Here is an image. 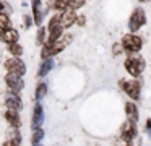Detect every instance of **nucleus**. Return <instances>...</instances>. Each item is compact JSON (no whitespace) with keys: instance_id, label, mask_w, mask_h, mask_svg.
<instances>
[{"instance_id":"obj_19","label":"nucleus","mask_w":151,"mask_h":146,"mask_svg":"<svg viewBox=\"0 0 151 146\" xmlns=\"http://www.w3.org/2000/svg\"><path fill=\"white\" fill-rule=\"evenodd\" d=\"M42 136H44V132L41 128H36L33 133V143H39L41 140H42Z\"/></svg>"},{"instance_id":"obj_17","label":"nucleus","mask_w":151,"mask_h":146,"mask_svg":"<svg viewBox=\"0 0 151 146\" xmlns=\"http://www.w3.org/2000/svg\"><path fill=\"white\" fill-rule=\"evenodd\" d=\"M133 135H135V128L132 127V123H130V127H125V130H124V140L125 141H132V138H133Z\"/></svg>"},{"instance_id":"obj_28","label":"nucleus","mask_w":151,"mask_h":146,"mask_svg":"<svg viewBox=\"0 0 151 146\" xmlns=\"http://www.w3.org/2000/svg\"><path fill=\"white\" fill-rule=\"evenodd\" d=\"M146 127H148V130H151V119L146 122Z\"/></svg>"},{"instance_id":"obj_8","label":"nucleus","mask_w":151,"mask_h":146,"mask_svg":"<svg viewBox=\"0 0 151 146\" xmlns=\"http://www.w3.org/2000/svg\"><path fill=\"white\" fill-rule=\"evenodd\" d=\"M122 88H124L133 99H137L138 94H140V84H138L137 81H125V83H122Z\"/></svg>"},{"instance_id":"obj_3","label":"nucleus","mask_w":151,"mask_h":146,"mask_svg":"<svg viewBox=\"0 0 151 146\" xmlns=\"http://www.w3.org/2000/svg\"><path fill=\"white\" fill-rule=\"evenodd\" d=\"M145 12L141 8H138V10H135L133 12V15L130 16V23H128V28L132 29V31H138V29L141 28V26L145 24Z\"/></svg>"},{"instance_id":"obj_27","label":"nucleus","mask_w":151,"mask_h":146,"mask_svg":"<svg viewBox=\"0 0 151 146\" xmlns=\"http://www.w3.org/2000/svg\"><path fill=\"white\" fill-rule=\"evenodd\" d=\"M78 23H80V24H83V23H85V18H83V16H80V18H78Z\"/></svg>"},{"instance_id":"obj_29","label":"nucleus","mask_w":151,"mask_h":146,"mask_svg":"<svg viewBox=\"0 0 151 146\" xmlns=\"http://www.w3.org/2000/svg\"><path fill=\"white\" fill-rule=\"evenodd\" d=\"M0 10H2V3H0Z\"/></svg>"},{"instance_id":"obj_23","label":"nucleus","mask_w":151,"mask_h":146,"mask_svg":"<svg viewBox=\"0 0 151 146\" xmlns=\"http://www.w3.org/2000/svg\"><path fill=\"white\" fill-rule=\"evenodd\" d=\"M83 3H85V0H72V2H70V6L75 10V8H80Z\"/></svg>"},{"instance_id":"obj_9","label":"nucleus","mask_w":151,"mask_h":146,"mask_svg":"<svg viewBox=\"0 0 151 146\" xmlns=\"http://www.w3.org/2000/svg\"><path fill=\"white\" fill-rule=\"evenodd\" d=\"M0 39L4 42H10V44H15L18 39V32L15 31V29H5V31H2V34H0Z\"/></svg>"},{"instance_id":"obj_18","label":"nucleus","mask_w":151,"mask_h":146,"mask_svg":"<svg viewBox=\"0 0 151 146\" xmlns=\"http://www.w3.org/2000/svg\"><path fill=\"white\" fill-rule=\"evenodd\" d=\"M46 91H47V86L46 84H39L37 86V89H36V99H42L44 97V94H46Z\"/></svg>"},{"instance_id":"obj_10","label":"nucleus","mask_w":151,"mask_h":146,"mask_svg":"<svg viewBox=\"0 0 151 146\" xmlns=\"http://www.w3.org/2000/svg\"><path fill=\"white\" fill-rule=\"evenodd\" d=\"M42 120H44V114H42V107L37 104L34 107V115H33V127L34 128H41L42 125Z\"/></svg>"},{"instance_id":"obj_26","label":"nucleus","mask_w":151,"mask_h":146,"mask_svg":"<svg viewBox=\"0 0 151 146\" xmlns=\"http://www.w3.org/2000/svg\"><path fill=\"white\" fill-rule=\"evenodd\" d=\"M5 146H18V143L17 141H12V140H10V141L5 143Z\"/></svg>"},{"instance_id":"obj_30","label":"nucleus","mask_w":151,"mask_h":146,"mask_svg":"<svg viewBox=\"0 0 151 146\" xmlns=\"http://www.w3.org/2000/svg\"><path fill=\"white\" fill-rule=\"evenodd\" d=\"M141 2H146V0H141Z\"/></svg>"},{"instance_id":"obj_24","label":"nucleus","mask_w":151,"mask_h":146,"mask_svg":"<svg viewBox=\"0 0 151 146\" xmlns=\"http://www.w3.org/2000/svg\"><path fill=\"white\" fill-rule=\"evenodd\" d=\"M37 41H44V29L41 28L39 32H37Z\"/></svg>"},{"instance_id":"obj_7","label":"nucleus","mask_w":151,"mask_h":146,"mask_svg":"<svg viewBox=\"0 0 151 146\" xmlns=\"http://www.w3.org/2000/svg\"><path fill=\"white\" fill-rule=\"evenodd\" d=\"M5 80H7V84L10 86L12 91H15V93L21 91V88H23V80H21V76L13 75V73H8Z\"/></svg>"},{"instance_id":"obj_1","label":"nucleus","mask_w":151,"mask_h":146,"mask_svg":"<svg viewBox=\"0 0 151 146\" xmlns=\"http://www.w3.org/2000/svg\"><path fill=\"white\" fill-rule=\"evenodd\" d=\"M125 67H127V70H128V73L130 75H133V76H138V75L143 71V68H145V60L143 58H135V57H130V58H127V62H125Z\"/></svg>"},{"instance_id":"obj_14","label":"nucleus","mask_w":151,"mask_h":146,"mask_svg":"<svg viewBox=\"0 0 151 146\" xmlns=\"http://www.w3.org/2000/svg\"><path fill=\"white\" fill-rule=\"evenodd\" d=\"M5 119H7L13 127H18V125H20V117H18V114L15 112V110H8V112L5 114Z\"/></svg>"},{"instance_id":"obj_25","label":"nucleus","mask_w":151,"mask_h":146,"mask_svg":"<svg viewBox=\"0 0 151 146\" xmlns=\"http://www.w3.org/2000/svg\"><path fill=\"white\" fill-rule=\"evenodd\" d=\"M24 26H26V28H29V26H31V18H28V16L24 18Z\"/></svg>"},{"instance_id":"obj_13","label":"nucleus","mask_w":151,"mask_h":146,"mask_svg":"<svg viewBox=\"0 0 151 146\" xmlns=\"http://www.w3.org/2000/svg\"><path fill=\"white\" fill-rule=\"evenodd\" d=\"M7 106L8 107H10V110H20L21 109V101L20 99H18V97L17 96H10V97H7Z\"/></svg>"},{"instance_id":"obj_11","label":"nucleus","mask_w":151,"mask_h":146,"mask_svg":"<svg viewBox=\"0 0 151 146\" xmlns=\"http://www.w3.org/2000/svg\"><path fill=\"white\" fill-rule=\"evenodd\" d=\"M76 19L75 13H73V10H70V12H65L62 15V18H60V26L62 28H68V26L73 24V21Z\"/></svg>"},{"instance_id":"obj_21","label":"nucleus","mask_w":151,"mask_h":146,"mask_svg":"<svg viewBox=\"0 0 151 146\" xmlns=\"http://www.w3.org/2000/svg\"><path fill=\"white\" fill-rule=\"evenodd\" d=\"M10 52L18 57V55L23 54V49H21V45H18V44H12V45H10Z\"/></svg>"},{"instance_id":"obj_20","label":"nucleus","mask_w":151,"mask_h":146,"mask_svg":"<svg viewBox=\"0 0 151 146\" xmlns=\"http://www.w3.org/2000/svg\"><path fill=\"white\" fill-rule=\"evenodd\" d=\"M10 26V18L7 15H0V28L2 29H7Z\"/></svg>"},{"instance_id":"obj_5","label":"nucleus","mask_w":151,"mask_h":146,"mask_svg":"<svg viewBox=\"0 0 151 146\" xmlns=\"http://www.w3.org/2000/svg\"><path fill=\"white\" fill-rule=\"evenodd\" d=\"M5 67H7V70L10 71V73L13 75H18V76H21V75H24V63L21 60H18V58H13V60H8L7 63H5Z\"/></svg>"},{"instance_id":"obj_4","label":"nucleus","mask_w":151,"mask_h":146,"mask_svg":"<svg viewBox=\"0 0 151 146\" xmlns=\"http://www.w3.org/2000/svg\"><path fill=\"white\" fill-rule=\"evenodd\" d=\"M124 47L125 50H130V52H137L141 49V39L137 37L133 34H128L124 37Z\"/></svg>"},{"instance_id":"obj_12","label":"nucleus","mask_w":151,"mask_h":146,"mask_svg":"<svg viewBox=\"0 0 151 146\" xmlns=\"http://www.w3.org/2000/svg\"><path fill=\"white\" fill-rule=\"evenodd\" d=\"M125 110H127V117H128V120H130V123L133 125V123L138 120V112H137V107H135L132 102H128L127 106H125Z\"/></svg>"},{"instance_id":"obj_6","label":"nucleus","mask_w":151,"mask_h":146,"mask_svg":"<svg viewBox=\"0 0 151 146\" xmlns=\"http://www.w3.org/2000/svg\"><path fill=\"white\" fill-rule=\"evenodd\" d=\"M49 29H50V44H52V42H54V41H57V39H59V36L62 34L60 18L54 16V18L50 19V23H49Z\"/></svg>"},{"instance_id":"obj_22","label":"nucleus","mask_w":151,"mask_h":146,"mask_svg":"<svg viewBox=\"0 0 151 146\" xmlns=\"http://www.w3.org/2000/svg\"><path fill=\"white\" fill-rule=\"evenodd\" d=\"M70 2H72V0H55V6L59 10H63L70 5Z\"/></svg>"},{"instance_id":"obj_15","label":"nucleus","mask_w":151,"mask_h":146,"mask_svg":"<svg viewBox=\"0 0 151 146\" xmlns=\"http://www.w3.org/2000/svg\"><path fill=\"white\" fill-rule=\"evenodd\" d=\"M33 8H34V21L37 23V24H41V18H42V15H41V3L39 0H33Z\"/></svg>"},{"instance_id":"obj_2","label":"nucleus","mask_w":151,"mask_h":146,"mask_svg":"<svg viewBox=\"0 0 151 146\" xmlns=\"http://www.w3.org/2000/svg\"><path fill=\"white\" fill-rule=\"evenodd\" d=\"M70 41H72V37H70V36H67V37L63 39V41H60V42H55V44H47L46 47L42 49V57L44 58H49L50 55L60 52L63 47H65V44H68Z\"/></svg>"},{"instance_id":"obj_31","label":"nucleus","mask_w":151,"mask_h":146,"mask_svg":"<svg viewBox=\"0 0 151 146\" xmlns=\"http://www.w3.org/2000/svg\"><path fill=\"white\" fill-rule=\"evenodd\" d=\"M36 146H39V145H36Z\"/></svg>"},{"instance_id":"obj_16","label":"nucleus","mask_w":151,"mask_h":146,"mask_svg":"<svg viewBox=\"0 0 151 146\" xmlns=\"http://www.w3.org/2000/svg\"><path fill=\"white\" fill-rule=\"evenodd\" d=\"M54 67V60H46L42 65H41V68H39V75L41 76H44V75H47L50 71V68Z\"/></svg>"}]
</instances>
